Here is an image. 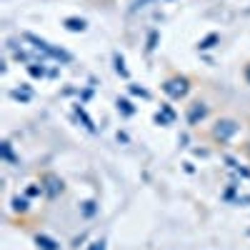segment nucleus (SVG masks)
<instances>
[{"instance_id":"f257e3e1","label":"nucleus","mask_w":250,"mask_h":250,"mask_svg":"<svg viewBox=\"0 0 250 250\" xmlns=\"http://www.w3.org/2000/svg\"><path fill=\"white\" fill-rule=\"evenodd\" d=\"M238 130H240L238 120H233V118H220V120H215L210 135H213V140H218V143H228L230 138L238 135Z\"/></svg>"},{"instance_id":"f03ea898","label":"nucleus","mask_w":250,"mask_h":250,"mask_svg":"<svg viewBox=\"0 0 250 250\" xmlns=\"http://www.w3.org/2000/svg\"><path fill=\"white\" fill-rule=\"evenodd\" d=\"M163 93L168 98H173V100H180V98H185L188 93H190V80H188L185 75H173V78H168L163 83Z\"/></svg>"},{"instance_id":"7ed1b4c3","label":"nucleus","mask_w":250,"mask_h":250,"mask_svg":"<svg viewBox=\"0 0 250 250\" xmlns=\"http://www.w3.org/2000/svg\"><path fill=\"white\" fill-rule=\"evenodd\" d=\"M25 40H30V43L35 45V50H40V53H45L48 58H55V60H60V62H70V60H73V55H70V53H65V50H62V48H55V45L45 43V40H40V38H35L33 33H25Z\"/></svg>"},{"instance_id":"20e7f679","label":"nucleus","mask_w":250,"mask_h":250,"mask_svg":"<svg viewBox=\"0 0 250 250\" xmlns=\"http://www.w3.org/2000/svg\"><path fill=\"white\" fill-rule=\"evenodd\" d=\"M40 185H43V193L48 198H58L62 193V180L55 173H43L40 175Z\"/></svg>"},{"instance_id":"39448f33","label":"nucleus","mask_w":250,"mask_h":250,"mask_svg":"<svg viewBox=\"0 0 250 250\" xmlns=\"http://www.w3.org/2000/svg\"><path fill=\"white\" fill-rule=\"evenodd\" d=\"M205 118H208V105H205L203 100H195V103L188 105V123H190V125H198Z\"/></svg>"},{"instance_id":"423d86ee","label":"nucleus","mask_w":250,"mask_h":250,"mask_svg":"<svg viewBox=\"0 0 250 250\" xmlns=\"http://www.w3.org/2000/svg\"><path fill=\"white\" fill-rule=\"evenodd\" d=\"M35 243H38L40 250H60V243L53 240L50 235H43V233H38V235H35Z\"/></svg>"},{"instance_id":"0eeeda50","label":"nucleus","mask_w":250,"mask_h":250,"mask_svg":"<svg viewBox=\"0 0 250 250\" xmlns=\"http://www.w3.org/2000/svg\"><path fill=\"white\" fill-rule=\"evenodd\" d=\"M62 25H65L70 33H83V30L88 28V23L83 18H65V20H62Z\"/></svg>"},{"instance_id":"6e6552de","label":"nucleus","mask_w":250,"mask_h":250,"mask_svg":"<svg viewBox=\"0 0 250 250\" xmlns=\"http://www.w3.org/2000/svg\"><path fill=\"white\" fill-rule=\"evenodd\" d=\"M118 110L125 115V118H130V115H135V108H133V103L128 100V98H118Z\"/></svg>"},{"instance_id":"1a4fd4ad","label":"nucleus","mask_w":250,"mask_h":250,"mask_svg":"<svg viewBox=\"0 0 250 250\" xmlns=\"http://www.w3.org/2000/svg\"><path fill=\"white\" fill-rule=\"evenodd\" d=\"M113 62H115V73L123 75V78H128V68H125V60L120 53H113Z\"/></svg>"},{"instance_id":"9d476101","label":"nucleus","mask_w":250,"mask_h":250,"mask_svg":"<svg viewBox=\"0 0 250 250\" xmlns=\"http://www.w3.org/2000/svg\"><path fill=\"white\" fill-rule=\"evenodd\" d=\"M218 40H220V38H218V33H210L208 38H203V40H200V43H198V48H200V50H210V48L218 43Z\"/></svg>"},{"instance_id":"9b49d317","label":"nucleus","mask_w":250,"mask_h":250,"mask_svg":"<svg viewBox=\"0 0 250 250\" xmlns=\"http://www.w3.org/2000/svg\"><path fill=\"white\" fill-rule=\"evenodd\" d=\"M75 113H78V118H80L83 123H85V128H88L90 133H95V123H93V120H90V118L85 115V110H83L80 105H75Z\"/></svg>"},{"instance_id":"f8f14e48","label":"nucleus","mask_w":250,"mask_h":250,"mask_svg":"<svg viewBox=\"0 0 250 250\" xmlns=\"http://www.w3.org/2000/svg\"><path fill=\"white\" fill-rule=\"evenodd\" d=\"M13 210H15V213H25V210H28V200L15 195V198H13Z\"/></svg>"},{"instance_id":"ddd939ff","label":"nucleus","mask_w":250,"mask_h":250,"mask_svg":"<svg viewBox=\"0 0 250 250\" xmlns=\"http://www.w3.org/2000/svg\"><path fill=\"white\" fill-rule=\"evenodd\" d=\"M0 150H3V158H5L8 163H18V160H15V155H13V148H10V143H8V140H5L3 145H0Z\"/></svg>"},{"instance_id":"4468645a","label":"nucleus","mask_w":250,"mask_h":250,"mask_svg":"<svg viewBox=\"0 0 250 250\" xmlns=\"http://www.w3.org/2000/svg\"><path fill=\"white\" fill-rule=\"evenodd\" d=\"M155 43H158V30H153V33L148 35V45H145V50L153 53V50H155Z\"/></svg>"},{"instance_id":"2eb2a0df","label":"nucleus","mask_w":250,"mask_h":250,"mask_svg":"<svg viewBox=\"0 0 250 250\" xmlns=\"http://www.w3.org/2000/svg\"><path fill=\"white\" fill-rule=\"evenodd\" d=\"M95 213V203L93 200H88V203H83V215H85V218H90Z\"/></svg>"},{"instance_id":"dca6fc26","label":"nucleus","mask_w":250,"mask_h":250,"mask_svg":"<svg viewBox=\"0 0 250 250\" xmlns=\"http://www.w3.org/2000/svg\"><path fill=\"white\" fill-rule=\"evenodd\" d=\"M28 73H30L33 78H43V75H45V70L38 68V65H28Z\"/></svg>"},{"instance_id":"f3484780","label":"nucleus","mask_w":250,"mask_h":250,"mask_svg":"<svg viewBox=\"0 0 250 250\" xmlns=\"http://www.w3.org/2000/svg\"><path fill=\"white\" fill-rule=\"evenodd\" d=\"M130 93H133V95H140V98H150L148 90H145V88H138V85H130Z\"/></svg>"},{"instance_id":"a211bd4d","label":"nucleus","mask_w":250,"mask_h":250,"mask_svg":"<svg viewBox=\"0 0 250 250\" xmlns=\"http://www.w3.org/2000/svg\"><path fill=\"white\" fill-rule=\"evenodd\" d=\"M40 193H43V185H30L28 190H25V195H30V198L33 195H40Z\"/></svg>"},{"instance_id":"6ab92c4d","label":"nucleus","mask_w":250,"mask_h":250,"mask_svg":"<svg viewBox=\"0 0 250 250\" xmlns=\"http://www.w3.org/2000/svg\"><path fill=\"white\" fill-rule=\"evenodd\" d=\"M10 95H13L15 100H23V103H28V100H30V93H20V90H13Z\"/></svg>"},{"instance_id":"aec40b11","label":"nucleus","mask_w":250,"mask_h":250,"mask_svg":"<svg viewBox=\"0 0 250 250\" xmlns=\"http://www.w3.org/2000/svg\"><path fill=\"white\" fill-rule=\"evenodd\" d=\"M88 250H105V240H95V243H90Z\"/></svg>"},{"instance_id":"412c9836","label":"nucleus","mask_w":250,"mask_h":250,"mask_svg":"<svg viewBox=\"0 0 250 250\" xmlns=\"http://www.w3.org/2000/svg\"><path fill=\"white\" fill-rule=\"evenodd\" d=\"M243 75H245V80H248V85H250V62L245 65V70H243Z\"/></svg>"},{"instance_id":"4be33fe9","label":"nucleus","mask_w":250,"mask_h":250,"mask_svg":"<svg viewBox=\"0 0 250 250\" xmlns=\"http://www.w3.org/2000/svg\"><path fill=\"white\" fill-rule=\"evenodd\" d=\"M145 3H148V0H135V5H133V10H138V8H143Z\"/></svg>"}]
</instances>
